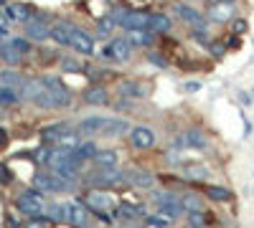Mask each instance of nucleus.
<instances>
[{
    "label": "nucleus",
    "mask_w": 254,
    "mask_h": 228,
    "mask_svg": "<svg viewBox=\"0 0 254 228\" xmlns=\"http://www.w3.org/2000/svg\"><path fill=\"white\" fill-rule=\"evenodd\" d=\"M31 51V43L28 38H10L8 43H3V49H0V58L8 61V64H18L21 56Z\"/></svg>",
    "instance_id": "obj_1"
},
{
    "label": "nucleus",
    "mask_w": 254,
    "mask_h": 228,
    "mask_svg": "<svg viewBox=\"0 0 254 228\" xmlns=\"http://www.w3.org/2000/svg\"><path fill=\"white\" fill-rule=\"evenodd\" d=\"M18 210L26 213V216H31V218H38L41 216V210H43V195L38 190H26L21 198H18Z\"/></svg>",
    "instance_id": "obj_2"
},
{
    "label": "nucleus",
    "mask_w": 254,
    "mask_h": 228,
    "mask_svg": "<svg viewBox=\"0 0 254 228\" xmlns=\"http://www.w3.org/2000/svg\"><path fill=\"white\" fill-rule=\"evenodd\" d=\"M102 53H104V58H114L117 64H127L130 56H132V46L127 38H114L110 43V49H104Z\"/></svg>",
    "instance_id": "obj_3"
},
{
    "label": "nucleus",
    "mask_w": 254,
    "mask_h": 228,
    "mask_svg": "<svg viewBox=\"0 0 254 228\" xmlns=\"http://www.w3.org/2000/svg\"><path fill=\"white\" fill-rule=\"evenodd\" d=\"M33 185L38 193H56V190H66L69 188V182L61 180V177H56V175H46V173H38L33 177Z\"/></svg>",
    "instance_id": "obj_4"
},
{
    "label": "nucleus",
    "mask_w": 254,
    "mask_h": 228,
    "mask_svg": "<svg viewBox=\"0 0 254 228\" xmlns=\"http://www.w3.org/2000/svg\"><path fill=\"white\" fill-rule=\"evenodd\" d=\"M69 46L74 51H79V53H94V38L89 36L84 28H77V25H74V30H71Z\"/></svg>",
    "instance_id": "obj_5"
},
{
    "label": "nucleus",
    "mask_w": 254,
    "mask_h": 228,
    "mask_svg": "<svg viewBox=\"0 0 254 228\" xmlns=\"http://www.w3.org/2000/svg\"><path fill=\"white\" fill-rule=\"evenodd\" d=\"M147 15L150 13H145V10H127V15L122 18V25L127 33H135V30H145L147 28Z\"/></svg>",
    "instance_id": "obj_6"
},
{
    "label": "nucleus",
    "mask_w": 254,
    "mask_h": 228,
    "mask_svg": "<svg viewBox=\"0 0 254 228\" xmlns=\"http://www.w3.org/2000/svg\"><path fill=\"white\" fill-rule=\"evenodd\" d=\"M130 142H132V147H138V150H150L155 145V134H153L150 127H132Z\"/></svg>",
    "instance_id": "obj_7"
},
{
    "label": "nucleus",
    "mask_w": 254,
    "mask_h": 228,
    "mask_svg": "<svg viewBox=\"0 0 254 228\" xmlns=\"http://www.w3.org/2000/svg\"><path fill=\"white\" fill-rule=\"evenodd\" d=\"M0 13L5 15V21L8 23H28L31 18H28V15H31V10H28L26 5H21V3H5L3 8H0Z\"/></svg>",
    "instance_id": "obj_8"
},
{
    "label": "nucleus",
    "mask_w": 254,
    "mask_h": 228,
    "mask_svg": "<svg viewBox=\"0 0 254 228\" xmlns=\"http://www.w3.org/2000/svg\"><path fill=\"white\" fill-rule=\"evenodd\" d=\"M66 223H71L74 228H84L86 226V205L74 201L66 205Z\"/></svg>",
    "instance_id": "obj_9"
},
{
    "label": "nucleus",
    "mask_w": 254,
    "mask_h": 228,
    "mask_svg": "<svg viewBox=\"0 0 254 228\" xmlns=\"http://www.w3.org/2000/svg\"><path fill=\"white\" fill-rule=\"evenodd\" d=\"M122 180H125V175H122V173H117L114 167H112V170H99V173H94L92 177H89V182H94L97 188L117 185V182H122Z\"/></svg>",
    "instance_id": "obj_10"
},
{
    "label": "nucleus",
    "mask_w": 254,
    "mask_h": 228,
    "mask_svg": "<svg viewBox=\"0 0 254 228\" xmlns=\"http://www.w3.org/2000/svg\"><path fill=\"white\" fill-rule=\"evenodd\" d=\"M26 36L33 38V41H43L46 36H51V28L46 25V21L43 18H31L26 23Z\"/></svg>",
    "instance_id": "obj_11"
},
{
    "label": "nucleus",
    "mask_w": 254,
    "mask_h": 228,
    "mask_svg": "<svg viewBox=\"0 0 254 228\" xmlns=\"http://www.w3.org/2000/svg\"><path fill=\"white\" fill-rule=\"evenodd\" d=\"M170 28V18H168V15L166 13H150V15H147V33H166V30Z\"/></svg>",
    "instance_id": "obj_12"
},
{
    "label": "nucleus",
    "mask_w": 254,
    "mask_h": 228,
    "mask_svg": "<svg viewBox=\"0 0 254 228\" xmlns=\"http://www.w3.org/2000/svg\"><path fill=\"white\" fill-rule=\"evenodd\" d=\"M125 180L130 182V185H135V188H153V185H155L153 173H147V170H132V173H125Z\"/></svg>",
    "instance_id": "obj_13"
},
{
    "label": "nucleus",
    "mask_w": 254,
    "mask_h": 228,
    "mask_svg": "<svg viewBox=\"0 0 254 228\" xmlns=\"http://www.w3.org/2000/svg\"><path fill=\"white\" fill-rule=\"evenodd\" d=\"M86 203L92 205V208H97V213H104V208H112L114 205V201L107 195V193H102V190H89L86 193ZM117 208V205H114Z\"/></svg>",
    "instance_id": "obj_14"
},
{
    "label": "nucleus",
    "mask_w": 254,
    "mask_h": 228,
    "mask_svg": "<svg viewBox=\"0 0 254 228\" xmlns=\"http://www.w3.org/2000/svg\"><path fill=\"white\" fill-rule=\"evenodd\" d=\"M84 101L86 104H94V106H102V104L110 101V94H107V89H104V86L94 84V86H89L84 91Z\"/></svg>",
    "instance_id": "obj_15"
},
{
    "label": "nucleus",
    "mask_w": 254,
    "mask_h": 228,
    "mask_svg": "<svg viewBox=\"0 0 254 228\" xmlns=\"http://www.w3.org/2000/svg\"><path fill=\"white\" fill-rule=\"evenodd\" d=\"M183 142H186V147H193V150H206L208 147V137L201 132V129H188L186 134H183Z\"/></svg>",
    "instance_id": "obj_16"
},
{
    "label": "nucleus",
    "mask_w": 254,
    "mask_h": 228,
    "mask_svg": "<svg viewBox=\"0 0 254 228\" xmlns=\"http://www.w3.org/2000/svg\"><path fill=\"white\" fill-rule=\"evenodd\" d=\"M175 10H178V15L186 21V23H191V25H196V28H201L203 25V15L196 10V8H191V5H175Z\"/></svg>",
    "instance_id": "obj_17"
},
{
    "label": "nucleus",
    "mask_w": 254,
    "mask_h": 228,
    "mask_svg": "<svg viewBox=\"0 0 254 228\" xmlns=\"http://www.w3.org/2000/svg\"><path fill=\"white\" fill-rule=\"evenodd\" d=\"M117 216L119 218H147L145 208L140 203H119L117 205Z\"/></svg>",
    "instance_id": "obj_18"
},
{
    "label": "nucleus",
    "mask_w": 254,
    "mask_h": 228,
    "mask_svg": "<svg viewBox=\"0 0 254 228\" xmlns=\"http://www.w3.org/2000/svg\"><path fill=\"white\" fill-rule=\"evenodd\" d=\"M54 173H56V177H61V180H74L79 175V160H69V162H64V165H58V167H54Z\"/></svg>",
    "instance_id": "obj_19"
},
{
    "label": "nucleus",
    "mask_w": 254,
    "mask_h": 228,
    "mask_svg": "<svg viewBox=\"0 0 254 228\" xmlns=\"http://www.w3.org/2000/svg\"><path fill=\"white\" fill-rule=\"evenodd\" d=\"M104 125H107V119H102V117H86L79 125V132L82 134H97L104 129Z\"/></svg>",
    "instance_id": "obj_20"
},
{
    "label": "nucleus",
    "mask_w": 254,
    "mask_h": 228,
    "mask_svg": "<svg viewBox=\"0 0 254 228\" xmlns=\"http://www.w3.org/2000/svg\"><path fill=\"white\" fill-rule=\"evenodd\" d=\"M130 129V122L125 119H107V125H104L102 134H107V137H119V134H125Z\"/></svg>",
    "instance_id": "obj_21"
},
{
    "label": "nucleus",
    "mask_w": 254,
    "mask_h": 228,
    "mask_svg": "<svg viewBox=\"0 0 254 228\" xmlns=\"http://www.w3.org/2000/svg\"><path fill=\"white\" fill-rule=\"evenodd\" d=\"M94 162L99 165V170H112L117 165V152L114 150H102L94 155Z\"/></svg>",
    "instance_id": "obj_22"
},
{
    "label": "nucleus",
    "mask_w": 254,
    "mask_h": 228,
    "mask_svg": "<svg viewBox=\"0 0 254 228\" xmlns=\"http://www.w3.org/2000/svg\"><path fill=\"white\" fill-rule=\"evenodd\" d=\"M71 30H74V25H69V23H58V25L51 28V38H54L56 43H61V46H69V41H71Z\"/></svg>",
    "instance_id": "obj_23"
},
{
    "label": "nucleus",
    "mask_w": 254,
    "mask_h": 228,
    "mask_svg": "<svg viewBox=\"0 0 254 228\" xmlns=\"http://www.w3.org/2000/svg\"><path fill=\"white\" fill-rule=\"evenodd\" d=\"M183 175L188 180H206L208 170H206V165H201V162H188V165H183Z\"/></svg>",
    "instance_id": "obj_24"
},
{
    "label": "nucleus",
    "mask_w": 254,
    "mask_h": 228,
    "mask_svg": "<svg viewBox=\"0 0 254 228\" xmlns=\"http://www.w3.org/2000/svg\"><path fill=\"white\" fill-rule=\"evenodd\" d=\"M46 218L51 221V223H66V205H61V203H49L46 205Z\"/></svg>",
    "instance_id": "obj_25"
},
{
    "label": "nucleus",
    "mask_w": 254,
    "mask_h": 228,
    "mask_svg": "<svg viewBox=\"0 0 254 228\" xmlns=\"http://www.w3.org/2000/svg\"><path fill=\"white\" fill-rule=\"evenodd\" d=\"M94 155H97V147H94V142H82V145H77L74 147V160H89L92 157L94 160Z\"/></svg>",
    "instance_id": "obj_26"
},
{
    "label": "nucleus",
    "mask_w": 254,
    "mask_h": 228,
    "mask_svg": "<svg viewBox=\"0 0 254 228\" xmlns=\"http://www.w3.org/2000/svg\"><path fill=\"white\" fill-rule=\"evenodd\" d=\"M206 195L211 198V201H231L234 193L224 185H206Z\"/></svg>",
    "instance_id": "obj_27"
},
{
    "label": "nucleus",
    "mask_w": 254,
    "mask_h": 228,
    "mask_svg": "<svg viewBox=\"0 0 254 228\" xmlns=\"http://www.w3.org/2000/svg\"><path fill=\"white\" fill-rule=\"evenodd\" d=\"M181 205H183L188 213H203V203H201V198H198L196 193H188V195H183Z\"/></svg>",
    "instance_id": "obj_28"
},
{
    "label": "nucleus",
    "mask_w": 254,
    "mask_h": 228,
    "mask_svg": "<svg viewBox=\"0 0 254 228\" xmlns=\"http://www.w3.org/2000/svg\"><path fill=\"white\" fill-rule=\"evenodd\" d=\"M181 213H183V205L175 203V201H166V203L160 205V216H166V218H170V221H175Z\"/></svg>",
    "instance_id": "obj_29"
},
{
    "label": "nucleus",
    "mask_w": 254,
    "mask_h": 228,
    "mask_svg": "<svg viewBox=\"0 0 254 228\" xmlns=\"http://www.w3.org/2000/svg\"><path fill=\"white\" fill-rule=\"evenodd\" d=\"M229 13H231V5H229V3H216V5L208 8V15H211L214 21H224Z\"/></svg>",
    "instance_id": "obj_30"
},
{
    "label": "nucleus",
    "mask_w": 254,
    "mask_h": 228,
    "mask_svg": "<svg viewBox=\"0 0 254 228\" xmlns=\"http://www.w3.org/2000/svg\"><path fill=\"white\" fill-rule=\"evenodd\" d=\"M119 94L122 97H140L142 89L138 86V81H122L119 84Z\"/></svg>",
    "instance_id": "obj_31"
},
{
    "label": "nucleus",
    "mask_w": 254,
    "mask_h": 228,
    "mask_svg": "<svg viewBox=\"0 0 254 228\" xmlns=\"http://www.w3.org/2000/svg\"><path fill=\"white\" fill-rule=\"evenodd\" d=\"M150 46L153 43V36L147 33V30H135V33H130V46Z\"/></svg>",
    "instance_id": "obj_32"
},
{
    "label": "nucleus",
    "mask_w": 254,
    "mask_h": 228,
    "mask_svg": "<svg viewBox=\"0 0 254 228\" xmlns=\"http://www.w3.org/2000/svg\"><path fill=\"white\" fill-rule=\"evenodd\" d=\"M0 84L8 86V89H13V86L23 84V79H21V76H18L16 71H3V74H0Z\"/></svg>",
    "instance_id": "obj_33"
},
{
    "label": "nucleus",
    "mask_w": 254,
    "mask_h": 228,
    "mask_svg": "<svg viewBox=\"0 0 254 228\" xmlns=\"http://www.w3.org/2000/svg\"><path fill=\"white\" fill-rule=\"evenodd\" d=\"M16 101H18V94H16V91L8 89V86H3V94H0V104H3V106H13Z\"/></svg>",
    "instance_id": "obj_34"
},
{
    "label": "nucleus",
    "mask_w": 254,
    "mask_h": 228,
    "mask_svg": "<svg viewBox=\"0 0 254 228\" xmlns=\"http://www.w3.org/2000/svg\"><path fill=\"white\" fill-rule=\"evenodd\" d=\"M188 221H191V228H203L206 226V216H203V213H188Z\"/></svg>",
    "instance_id": "obj_35"
},
{
    "label": "nucleus",
    "mask_w": 254,
    "mask_h": 228,
    "mask_svg": "<svg viewBox=\"0 0 254 228\" xmlns=\"http://www.w3.org/2000/svg\"><path fill=\"white\" fill-rule=\"evenodd\" d=\"M49 226H51V221H49V218H41V216H38V218H31L23 228H49Z\"/></svg>",
    "instance_id": "obj_36"
},
{
    "label": "nucleus",
    "mask_w": 254,
    "mask_h": 228,
    "mask_svg": "<svg viewBox=\"0 0 254 228\" xmlns=\"http://www.w3.org/2000/svg\"><path fill=\"white\" fill-rule=\"evenodd\" d=\"M112 30H114V23H112L110 18H104V21H99V33H102V36H110Z\"/></svg>",
    "instance_id": "obj_37"
},
{
    "label": "nucleus",
    "mask_w": 254,
    "mask_h": 228,
    "mask_svg": "<svg viewBox=\"0 0 254 228\" xmlns=\"http://www.w3.org/2000/svg\"><path fill=\"white\" fill-rule=\"evenodd\" d=\"M61 66H64V71H82V66H79L74 58H64V61H61Z\"/></svg>",
    "instance_id": "obj_38"
},
{
    "label": "nucleus",
    "mask_w": 254,
    "mask_h": 228,
    "mask_svg": "<svg viewBox=\"0 0 254 228\" xmlns=\"http://www.w3.org/2000/svg\"><path fill=\"white\" fill-rule=\"evenodd\" d=\"M150 61H153V64H155V66H168V61H166V58H163L160 53H150Z\"/></svg>",
    "instance_id": "obj_39"
},
{
    "label": "nucleus",
    "mask_w": 254,
    "mask_h": 228,
    "mask_svg": "<svg viewBox=\"0 0 254 228\" xmlns=\"http://www.w3.org/2000/svg\"><path fill=\"white\" fill-rule=\"evenodd\" d=\"M244 30H247V21H242V18L234 21V33H244Z\"/></svg>",
    "instance_id": "obj_40"
},
{
    "label": "nucleus",
    "mask_w": 254,
    "mask_h": 228,
    "mask_svg": "<svg viewBox=\"0 0 254 228\" xmlns=\"http://www.w3.org/2000/svg\"><path fill=\"white\" fill-rule=\"evenodd\" d=\"M0 180H3V182H10V170H8L5 165H0Z\"/></svg>",
    "instance_id": "obj_41"
},
{
    "label": "nucleus",
    "mask_w": 254,
    "mask_h": 228,
    "mask_svg": "<svg viewBox=\"0 0 254 228\" xmlns=\"http://www.w3.org/2000/svg\"><path fill=\"white\" fill-rule=\"evenodd\" d=\"M183 89L188 91V94H193V91H198V89H201V84H198V81H188Z\"/></svg>",
    "instance_id": "obj_42"
},
{
    "label": "nucleus",
    "mask_w": 254,
    "mask_h": 228,
    "mask_svg": "<svg viewBox=\"0 0 254 228\" xmlns=\"http://www.w3.org/2000/svg\"><path fill=\"white\" fill-rule=\"evenodd\" d=\"M8 145V134H5V129H0V147H5Z\"/></svg>",
    "instance_id": "obj_43"
},
{
    "label": "nucleus",
    "mask_w": 254,
    "mask_h": 228,
    "mask_svg": "<svg viewBox=\"0 0 254 228\" xmlns=\"http://www.w3.org/2000/svg\"><path fill=\"white\" fill-rule=\"evenodd\" d=\"M211 49H214V53H216V56H221V53H224V46H211Z\"/></svg>",
    "instance_id": "obj_44"
},
{
    "label": "nucleus",
    "mask_w": 254,
    "mask_h": 228,
    "mask_svg": "<svg viewBox=\"0 0 254 228\" xmlns=\"http://www.w3.org/2000/svg\"><path fill=\"white\" fill-rule=\"evenodd\" d=\"M3 41H5V28H0V49H3Z\"/></svg>",
    "instance_id": "obj_45"
},
{
    "label": "nucleus",
    "mask_w": 254,
    "mask_h": 228,
    "mask_svg": "<svg viewBox=\"0 0 254 228\" xmlns=\"http://www.w3.org/2000/svg\"><path fill=\"white\" fill-rule=\"evenodd\" d=\"M0 94H3V84H0Z\"/></svg>",
    "instance_id": "obj_46"
}]
</instances>
